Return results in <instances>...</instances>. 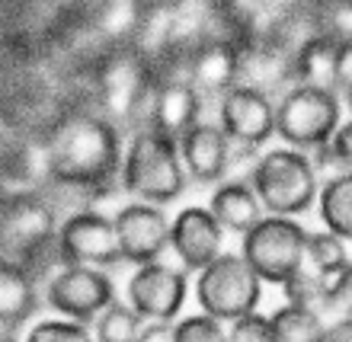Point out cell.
<instances>
[{
    "label": "cell",
    "mask_w": 352,
    "mask_h": 342,
    "mask_svg": "<svg viewBox=\"0 0 352 342\" xmlns=\"http://www.w3.org/2000/svg\"><path fill=\"white\" fill-rule=\"evenodd\" d=\"M237 74H241V45H234L228 38H205L189 55L186 80L202 96H208V93L224 96L237 87Z\"/></svg>",
    "instance_id": "cell-18"
},
{
    "label": "cell",
    "mask_w": 352,
    "mask_h": 342,
    "mask_svg": "<svg viewBox=\"0 0 352 342\" xmlns=\"http://www.w3.org/2000/svg\"><path fill=\"white\" fill-rule=\"evenodd\" d=\"M352 262L349 256V243L343 237H336L330 231H320V233H307V269L320 272L324 278H333L340 275L346 266Z\"/></svg>",
    "instance_id": "cell-25"
},
{
    "label": "cell",
    "mask_w": 352,
    "mask_h": 342,
    "mask_svg": "<svg viewBox=\"0 0 352 342\" xmlns=\"http://www.w3.org/2000/svg\"><path fill=\"white\" fill-rule=\"evenodd\" d=\"M0 339H10V330L3 323H0Z\"/></svg>",
    "instance_id": "cell-38"
},
{
    "label": "cell",
    "mask_w": 352,
    "mask_h": 342,
    "mask_svg": "<svg viewBox=\"0 0 352 342\" xmlns=\"http://www.w3.org/2000/svg\"><path fill=\"white\" fill-rule=\"evenodd\" d=\"M228 342H272V326L266 314H247L228 326Z\"/></svg>",
    "instance_id": "cell-33"
},
{
    "label": "cell",
    "mask_w": 352,
    "mask_h": 342,
    "mask_svg": "<svg viewBox=\"0 0 352 342\" xmlns=\"http://www.w3.org/2000/svg\"><path fill=\"white\" fill-rule=\"evenodd\" d=\"M173 342H228V330L214 317L192 314L173 326Z\"/></svg>",
    "instance_id": "cell-29"
},
{
    "label": "cell",
    "mask_w": 352,
    "mask_h": 342,
    "mask_svg": "<svg viewBox=\"0 0 352 342\" xmlns=\"http://www.w3.org/2000/svg\"><path fill=\"white\" fill-rule=\"evenodd\" d=\"M327 288H330V278H324L314 269H301L295 275L288 278L282 291H285L288 304L292 307H305V310H317L324 317V304H327Z\"/></svg>",
    "instance_id": "cell-27"
},
{
    "label": "cell",
    "mask_w": 352,
    "mask_h": 342,
    "mask_svg": "<svg viewBox=\"0 0 352 342\" xmlns=\"http://www.w3.org/2000/svg\"><path fill=\"white\" fill-rule=\"evenodd\" d=\"M112 221H116V233H119L122 262L151 266L170 247V221L157 205L131 202L119 208Z\"/></svg>",
    "instance_id": "cell-12"
},
{
    "label": "cell",
    "mask_w": 352,
    "mask_h": 342,
    "mask_svg": "<svg viewBox=\"0 0 352 342\" xmlns=\"http://www.w3.org/2000/svg\"><path fill=\"white\" fill-rule=\"evenodd\" d=\"M0 342H16V339H13V336H10V339H0Z\"/></svg>",
    "instance_id": "cell-40"
},
{
    "label": "cell",
    "mask_w": 352,
    "mask_h": 342,
    "mask_svg": "<svg viewBox=\"0 0 352 342\" xmlns=\"http://www.w3.org/2000/svg\"><path fill=\"white\" fill-rule=\"evenodd\" d=\"M144 317L135 307L112 301L100 317H96V342H141L144 336Z\"/></svg>",
    "instance_id": "cell-24"
},
{
    "label": "cell",
    "mask_w": 352,
    "mask_h": 342,
    "mask_svg": "<svg viewBox=\"0 0 352 342\" xmlns=\"http://www.w3.org/2000/svg\"><path fill=\"white\" fill-rule=\"evenodd\" d=\"M336 52H340V42H333V38H327V36H311L307 42H301L295 48L298 84L333 90L336 87Z\"/></svg>",
    "instance_id": "cell-21"
},
{
    "label": "cell",
    "mask_w": 352,
    "mask_h": 342,
    "mask_svg": "<svg viewBox=\"0 0 352 342\" xmlns=\"http://www.w3.org/2000/svg\"><path fill=\"white\" fill-rule=\"evenodd\" d=\"M218 115L224 135L243 148H260L276 135V102L250 87H234L231 93H224Z\"/></svg>",
    "instance_id": "cell-13"
},
{
    "label": "cell",
    "mask_w": 352,
    "mask_h": 342,
    "mask_svg": "<svg viewBox=\"0 0 352 342\" xmlns=\"http://www.w3.org/2000/svg\"><path fill=\"white\" fill-rule=\"evenodd\" d=\"M324 342H352V317H333L324 326Z\"/></svg>",
    "instance_id": "cell-36"
},
{
    "label": "cell",
    "mask_w": 352,
    "mask_h": 342,
    "mask_svg": "<svg viewBox=\"0 0 352 342\" xmlns=\"http://www.w3.org/2000/svg\"><path fill=\"white\" fill-rule=\"evenodd\" d=\"M317 214L324 231L343 237L352 247V173H336L320 185Z\"/></svg>",
    "instance_id": "cell-22"
},
{
    "label": "cell",
    "mask_w": 352,
    "mask_h": 342,
    "mask_svg": "<svg viewBox=\"0 0 352 342\" xmlns=\"http://www.w3.org/2000/svg\"><path fill=\"white\" fill-rule=\"evenodd\" d=\"M282 0H221L218 7L241 29H260L266 19H276Z\"/></svg>",
    "instance_id": "cell-28"
},
{
    "label": "cell",
    "mask_w": 352,
    "mask_h": 342,
    "mask_svg": "<svg viewBox=\"0 0 352 342\" xmlns=\"http://www.w3.org/2000/svg\"><path fill=\"white\" fill-rule=\"evenodd\" d=\"M307 233L311 231H305L298 218L266 214L256 227L243 233L241 256L250 262V269L263 282L285 285L307 262Z\"/></svg>",
    "instance_id": "cell-6"
},
{
    "label": "cell",
    "mask_w": 352,
    "mask_h": 342,
    "mask_svg": "<svg viewBox=\"0 0 352 342\" xmlns=\"http://www.w3.org/2000/svg\"><path fill=\"white\" fill-rule=\"evenodd\" d=\"M330 154H333L336 173H352V122H343V125L336 128L333 141H330Z\"/></svg>",
    "instance_id": "cell-34"
},
{
    "label": "cell",
    "mask_w": 352,
    "mask_h": 342,
    "mask_svg": "<svg viewBox=\"0 0 352 342\" xmlns=\"http://www.w3.org/2000/svg\"><path fill=\"white\" fill-rule=\"evenodd\" d=\"M336 87L340 90H352V42H340L336 52Z\"/></svg>",
    "instance_id": "cell-35"
},
{
    "label": "cell",
    "mask_w": 352,
    "mask_h": 342,
    "mask_svg": "<svg viewBox=\"0 0 352 342\" xmlns=\"http://www.w3.org/2000/svg\"><path fill=\"white\" fill-rule=\"evenodd\" d=\"M340 125V100L324 87L295 84L276 102V135L295 150L330 144Z\"/></svg>",
    "instance_id": "cell-5"
},
{
    "label": "cell",
    "mask_w": 352,
    "mask_h": 342,
    "mask_svg": "<svg viewBox=\"0 0 352 342\" xmlns=\"http://www.w3.org/2000/svg\"><path fill=\"white\" fill-rule=\"evenodd\" d=\"M208 212L218 218V224L224 231H234V233H247L250 227H256L266 218L260 195L250 185V179H224L212 192Z\"/></svg>",
    "instance_id": "cell-19"
},
{
    "label": "cell",
    "mask_w": 352,
    "mask_h": 342,
    "mask_svg": "<svg viewBox=\"0 0 352 342\" xmlns=\"http://www.w3.org/2000/svg\"><path fill=\"white\" fill-rule=\"evenodd\" d=\"M295 80V48H285L278 38H253L241 45V74L237 87H250L260 93H276Z\"/></svg>",
    "instance_id": "cell-15"
},
{
    "label": "cell",
    "mask_w": 352,
    "mask_h": 342,
    "mask_svg": "<svg viewBox=\"0 0 352 342\" xmlns=\"http://www.w3.org/2000/svg\"><path fill=\"white\" fill-rule=\"evenodd\" d=\"M154 87V67L138 52H112L96 67V100L102 106V119L116 128L135 122Z\"/></svg>",
    "instance_id": "cell-8"
},
{
    "label": "cell",
    "mask_w": 352,
    "mask_h": 342,
    "mask_svg": "<svg viewBox=\"0 0 352 342\" xmlns=\"http://www.w3.org/2000/svg\"><path fill=\"white\" fill-rule=\"evenodd\" d=\"M26 342H96V336H90L74 320H42L26 336Z\"/></svg>",
    "instance_id": "cell-31"
},
{
    "label": "cell",
    "mask_w": 352,
    "mask_h": 342,
    "mask_svg": "<svg viewBox=\"0 0 352 342\" xmlns=\"http://www.w3.org/2000/svg\"><path fill=\"white\" fill-rule=\"evenodd\" d=\"M199 115H202V93L195 90L186 77L183 80H179V77H164V80L154 87L148 128L179 141L186 131L199 125Z\"/></svg>",
    "instance_id": "cell-16"
},
{
    "label": "cell",
    "mask_w": 352,
    "mask_h": 342,
    "mask_svg": "<svg viewBox=\"0 0 352 342\" xmlns=\"http://www.w3.org/2000/svg\"><path fill=\"white\" fill-rule=\"evenodd\" d=\"M231 148L234 144L221 125L208 122H199L179 138V157L195 183H218L231 173Z\"/></svg>",
    "instance_id": "cell-17"
},
{
    "label": "cell",
    "mask_w": 352,
    "mask_h": 342,
    "mask_svg": "<svg viewBox=\"0 0 352 342\" xmlns=\"http://www.w3.org/2000/svg\"><path fill=\"white\" fill-rule=\"evenodd\" d=\"M58 259L65 266H116L122 262L116 221L100 212H74L58 227Z\"/></svg>",
    "instance_id": "cell-9"
},
{
    "label": "cell",
    "mask_w": 352,
    "mask_h": 342,
    "mask_svg": "<svg viewBox=\"0 0 352 342\" xmlns=\"http://www.w3.org/2000/svg\"><path fill=\"white\" fill-rule=\"evenodd\" d=\"M260 297L263 278L253 272L241 253H221L195 278V301L202 307V314L221 323H234L247 314H256Z\"/></svg>",
    "instance_id": "cell-4"
},
{
    "label": "cell",
    "mask_w": 352,
    "mask_h": 342,
    "mask_svg": "<svg viewBox=\"0 0 352 342\" xmlns=\"http://www.w3.org/2000/svg\"><path fill=\"white\" fill-rule=\"evenodd\" d=\"M317 32L333 42H352V0H330L317 16Z\"/></svg>",
    "instance_id": "cell-30"
},
{
    "label": "cell",
    "mask_w": 352,
    "mask_h": 342,
    "mask_svg": "<svg viewBox=\"0 0 352 342\" xmlns=\"http://www.w3.org/2000/svg\"><path fill=\"white\" fill-rule=\"evenodd\" d=\"M189 278L183 269L167 262L138 266V272L129 282V301L148 323H173L176 314L186 304Z\"/></svg>",
    "instance_id": "cell-11"
},
{
    "label": "cell",
    "mask_w": 352,
    "mask_h": 342,
    "mask_svg": "<svg viewBox=\"0 0 352 342\" xmlns=\"http://www.w3.org/2000/svg\"><path fill=\"white\" fill-rule=\"evenodd\" d=\"M141 16H144V7L138 0H102L96 13V29L112 42H125V38H135Z\"/></svg>",
    "instance_id": "cell-26"
},
{
    "label": "cell",
    "mask_w": 352,
    "mask_h": 342,
    "mask_svg": "<svg viewBox=\"0 0 352 342\" xmlns=\"http://www.w3.org/2000/svg\"><path fill=\"white\" fill-rule=\"evenodd\" d=\"M250 185L263 202V212L278 218H301L320 198V179L305 150L272 148L256 157Z\"/></svg>",
    "instance_id": "cell-3"
},
{
    "label": "cell",
    "mask_w": 352,
    "mask_h": 342,
    "mask_svg": "<svg viewBox=\"0 0 352 342\" xmlns=\"http://www.w3.org/2000/svg\"><path fill=\"white\" fill-rule=\"evenodd\" d=\"M352 317V262L330 278L327 288V304H324V317Z\"/></svg>",
    "instance_id": "cell-32"
},
{
    "label": "cell",
    "mask_w": 352,
    "mask_h": 342,
    "mask_svg": "<svg viewBox=\"0 0 352 342\" xmlns=\"http://www.w3.org/2000/svg\"><path fill=\"white\" fill-rule=\"evenodd\" d=\"M58 243L55 208L36 195L0 202V259L36 275L38 259Z\"/></svg>",
    "instance_id": "cell-7"
},
{
    "label": "cell",
    "mask_w": 352,
    "mask_h": 342,
    "mask_svg": "<svg viewBox=\"0 0 352 342\" xmlns=\"http://www.w3.org/2000/svg\"><path fill=\"white\" fill-rule=\"evenodd\" d=\"M36 310V278L26 269L0 259V323L13 326L26 323Z\"/></svg>",
    "instance_id": "cell-20"
},
{
    "label": "cell",
    "mask_w": 352,
    "mask_h": 342,
    "mask_svg": "<svg viewBox=\"0 0 352 342\" xmlns=\"http://www.w3.org/2000/svg\"><path fill=\"white\" fill-rule=\"evenodd\" d=\"M122 189L138 202L170 205L186 189V167L179 157V141L154 128H144L131 138L122 163Z\"/></svg>",
    "instance_id": "cell-2"
},
{
    "label": "cell",
    "mask_w": 352,
    "mask_h": 342,
    "mask_svg": "<svg viewBox=\"0 0 352 342\" xmlns=\"http://www.w3.org/2000/svg\"><path fill=\"white\" fill-rule=\"evenodd\" d=\"M116 301V285L102 269L65 266L48 282V304L74 323L100 317Z\"/></svg>",
    "instance_id": "cell-10"
},
{
    "label": "cell",
    "mask_w": 352,
    "mask_h": 342,
    "mask_svg": "<svg viewBox=\"0 0 352 342\" xmlns=\"http://www.w3.org/2000/svg\"><path fill=\"white\" fill-rule=\"evenodd\" d=\"M52 179L71 189H102L125 163L122 131L102 115L77 112L67 115L48 138Z\"/></svg>",
    "instance_id": "cell-1"
},
{
    "label": "cell",
    "mask_w": 352,
    "mask_h": 342,
    "mask_svg": "<svg viewBox=\"0 0 352 342\" xmlns=\"http://www.w3.org/2000/svg\"><path fill=\"white\" fill-rule=\"evenodd\" d=\"M272 326V342H324V317L317 310H305V307H278L269 317Z\"/></svg>",
    "instance_id": "cell-23"
},
{
    "label": "cell",
    "mask_w": 352,
    "mask_h": 342,
    "mask_svg": "<svg viewBox=\"0 0 352 342\" xmlns=\"http://www.w3.org/2000/svg\"><path fill=\"white\" fill-rule=\"evenodd\" d=\"M141 342H173V326L170 323H144Z\"/></svg>",
    "instance_id": "cell-37"
},
{
    "label": "cell",
    "mask_w": 352,
    "mask_h": 342,
    "mask_svg": "<svg viewBox=\"0 0 352 342\" xmlns=\"http://www.w3.org/2000/svg\"><path fill=\"white\" fill-rule=\"evenodd\" d=\"M224 247V227L218 224L208 208H183L170 221V250L183 259L186 269L202 272L205 266H212L214 259L221 256Z\"/></svg>",
    "instance_id": "cell-14"
},
{
    "label": "cell",
    "mask_w": 352,
    "mask_h": 342,
    "mask_svg": "<svg viewBox=\"0 0 352 342\" xmlns=\"http://www.w3.org/2000/svg\"><path fill=\"white\" fill-rule=\"evenodd\" d=\"M346 102H349V109H352V90H346Z\"/></svg>",
    "instance_id": "cell-39"
}]
</instances>
